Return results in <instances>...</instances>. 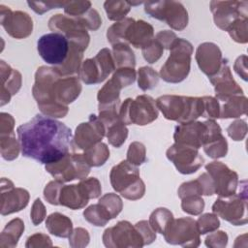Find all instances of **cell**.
<instances>
[{
  "label": "cell",
  "mask_w": 248,
  "mask_h": 248,
  "mask_svg": "<svg viewBox=\"0 0 248 248\" xmlns=\"http://www.w3.org/2000/svg\"><path fill=\"white\" fill-rule=\"evenodd\" d=\"M156 106L169 120L187 123L202 116L204 106L202 98L178 95H163L157 98Z\"/></svg>",
  "instance_id": "3957f363"
},
{
  "label": "cell",
  "mask_w": 248,
  "mask_h": 248,
  "mask_svg": "<svg viewBox=\"0 0 248 248\" xmlns=\"http://www.w3.org/2000/svg\"><path fill=\"white\" fill-rule=\"evenodd\" d=\"M48 28L53 32L63 34L69 41L78 44L83 50L89 45L90 37L87 29L78 17L57 14L49 18Z\"/></svg>",
  "instance_id": "4fadbf2b"
},
{
  "label": "cell",
  "mask_w": 248,
  "mask_h": 248,
  "mask_svg": "<svg viewBox=\"0 0 248 248\" xmlns=\"http://www.w3.org/2000/svg\"><path fill=\"white\" fill-rule=\"evenodd\" d=\"M181 208L190 215H200L204 208V201L200 195H189L181 199Z\"/></svg>",
  "instance_id": "7bdbcfd3"
},
{
  "label": "cell",
  "mask_w": 248,
  "mask_h": 248,
  "mask_svg": "<svg viewBox=\"0 0 248 248\" xmlns=\"http://www.w3.org/2000/svg\"><path fill=\"white\" fill-rule=\"evenodd\" d=\"M122 88L123 87L121 84L114 78H111L109 80H108L106 84L99 90L97 95L99 108L120 104L119 94Z\"/></svg>",
  "instance_id": "83f0119b"
},
{
  "label": "cell",
  "mask_w": 248,
  "mask_h": 248,
  "mask_svg": "<svg viewBox=\"0 0 248 248\" xmlns=\"http://www.w3.org/2000/svg\"><path fill=\"white\" fill-rule=\"evenodd\" d=\"M112 57L115 68H135L136 58L132 48L128 44L119 43L112 46Z\"/></svg>",
  "instance_id": "1f68e13d"
},
{
  "label": "cell",
  "mask_w": 248,
  "mask_h": 248,
  "mask_svg": "<svg viewBox=\"0 0 248 248\" xmlns=\"http://www.w3.org/2000/svg\"><path fill=\"white\" fill-rule=\"evenodd\" d=\"M84 219L96 227H103L111 220L108 212L99 202L88 206L83 211Z\"/></svg>",
  "instance_id": "d590c367"
},
{
  "label": "cell",
  "mask_w": 248,
  "mask_h": 248,
  "mask_svg": "<svg viewBox=\"0 0 248 248\" xmlns=\"http://www.w3.org/2000/svg\"><path fill=\"white\" fill-rule=\"evenodd\" d=\"M220 106L219 118H237L246 114L247 98L244 95H235L223 102Z\"/></svg>",
  "instance_id": "f546056e"
},
{
  "label": "cell",
  "mask_w": 248,
  "mask_h": 248,
  "mask_svg": "<svg viewBox=\"0 0 248 248\" xmlns=\"http://www.w3.org/2000/svg\"><path fill=\"white\" fill-rule=\"evenodd\" d=\"M209 80L214 86L215 98L220 102H225L235 95H243V90L233 79L227 60H224L218 73L210 77Z\"/></svg>",
  "instance_id": "44dd1931"
},
{
  "label": "cell",
  "mask_w": 248,
  "mask_h": 248,
  "mask_svg": "<svg viewBox=\"0 0 248 248\" xmlns=\"http://www.w3.org/2000/svg\"><path fill=\"white\" fill-rule=\"evenodd\" d=\"M196 60L201 71L210 78L218 73L225 59L217 45L206 42L198 46Z\"/></svg>",
  "instance_id": "7402d4cb"
},
{
  "label": "cell",
  "mask_w": 248,
  "mask_h": 248,
  "mask_svg": "<svg viewBox=\"0 0 248 248\" xmlns=\"http://www.w3.org/2000/svg\"><path fill=\"white\" fill-rule=\"evenodd\" d=\"M135 227L139 231L140 235L142 236L144 245L150 244V243H152L155 240L156 233H155V231L151 228L149 222H147L145 220H142V221L138 222L135 225Z\"/></svg>",
  "instance_id": "6f0895ef"
},
{
  "label": "cell",
  "mask_w": 248,
  "mask_h": 248,
  "mask_svg": "<svg viewBox=\"0 0 248 248\" xmlns=\"http://www.w3.org/2000/svg\"><path fill=\"white\" fill-rule=\"evenodd\" d=\"M197 225L200 234H204L206 232H212L217 230L220 226V222L216 214L205 213L199 217Z\"/></svg>",
  "instance_id": "bcb514c9"
},
{
  "label": "cell",
  "mask_w": 248,
  "mask_h": 248,
  "mask_svg": "<svg viewBox=\"0 0 248 248\" xmlns=\"http://www.w3.org/2000/svg\"><path fill=\"white\" fill-rule=\"evenodd\" d=\"M144 11L151 17L166 21L174 30L181 31L188 24L187 10L180 2L157 1L145 2Z\"/></svg>",
  "instance_id": "30bf717a"
},
{
  "label": "cell",
  "mask_w": 248,
  "mask_h": 248,
  "mask_svg": "<svg viewBox=\"0 0 248 248\" xmlns=\"http://www.w3.org/2000/svg\"><path fill=\"white\" fill-rule=\"evenodd\" d=\"M1 106L10 102L13 95L16 94L21 86V75L12 69L5 61H1Z\"/></svg>",
  "instance_id": "484cf974"
},
{
  "label": "cell",
  "mask_w": 248,
  "mask_h": 248,
  "mask_svg": "<svg viewBox=\"0 0 248 248\" xmlns=\"http://www.w3.org/2000/svg\"><path fill=\"white\" fill-rule=\"evenodd\" d=\"M168 243L183 247H197L201 243L197 221L191 217L172 219L163 234Z\"/></svg>",
  "instance_id": "7c38bea8"
},
{
  "label": "cell",
  "mask_w": 248,
  "mask_h": 248,
  "mask_svg": "<svg viewBox=\"0 0 248 248\" xmlns=\"http://www.w3.org/2000/svg\"><path fill=\"white\" fill-rule=\"evenodd\" d=\"M233 69L238 76H240L244 80H246L247 79V56L246 55L239 56L235 60Z\"/></svg>",
  "instance_id": "003e7915"
},
{
  "label": "cell",
  "mask_w": 248,
  "mask_h": 248,
  "mask_svg": "<svg viewBox=\"0 0 248 248\" xmlns=\"http://www.w3.org/2000/svg\"><path fill=\"white\" fill-rule=\"evenodd\" d=\"M247 17H240L234 20L228 28V32L232 39L236 43L245 44L248 41V27Z\"/></svg>",
  "instance_id": "60d3db41"
},
{
  "label": "cell",
  "mask_w": 248,
  "mask_h": 248,
  "mask_svg": "<svg viewBox=\"0 0 248 248\" xmlns=\"http://www.w3.org/2000/svg\"><path fill=\"white\" fill-rule=\"evenodd\" d=\"M178 197L180 199L189 196V195H202V187L198 181V179L196 180H191L188 182H184L180 185L179 189H178Z\"/></svg>",
  "instance_id": "9f6ffc18"
},
{
  "label": "cell",
  "mask_w": 248,
  "mask_h": 248,
  "mask_svg": "<svg viewBox=\"0 0 248 248\" xmlns=\"http://www.w3.org/2000/svg\"><path fill=\"white\" fill-rule=\"evenodd\" d=\"M227 242L228 235L222 231L212 232L205 238V245L209 247H224L227 245Z\"/></svg>",
  "instance_id": "94428289"
},
{
  "label": "cell",
  "mask_w": 248,
  "mask_h": 248,
  "mask_svg": "<svg viewBox=\"0 0 248 248\" xmlns=\"http://www.w3.org/2000/svg\"><path fill=\"white\" fill-rule=\"evenodd\" d=\"M15 120L9 113L2 112L0 116V135L14 133Z\"/></svg>",
  "instance_id": "03108f58"
},
{
  "label": "cell",
  "mask_w": 248,
  "mask_h": 248,
  "mask_svg": "<svg viewBox=\"0 0 248 248\" xmlns=\"http://www.w3.org/2000/svg\"><path fill=\"white\" fill-rule=\"evenodd\" d=\"M145 154V146L140 141H134L129 145L127 151V161L138 167L146 161Z\"/></svg>",
  "instance_id": "ee69618b"
},
{
  "label": "cell",
  "mask_w": 248,
  "mask_h": 248,
  "mask_svg": "<svg viewBox=\"0 0 248 248\" xmlns=\"http://www.w3.org/2000/svg\"><path fill=\"white\" fill-rule=\"evenodd\" d=\"M247 1H211L210 10L215 25L227 31L231 24L240 17H247Z\"/></svg>",
  "instance_id": "2e32d148"
},
{
  "label": "cell",
  "mask_w": 248,
  "mask_h": 248,
  "mask_svg": "<svg viewBox=\"0 0 248 248\" xmlns=\"http://www.w3.org/2000/svg\"><path fill=\"white\" fill-rule=\"evenodd\" d=\"M1 154L5 160H14L17 158L20 145L19 141L16 140L15 133L1 135Z\"/></svg>",
  "instance_id": "74e56055"
},
{
  "label": "cell",
  "mask_w": 248,
  "mask_h": 248,
  "mask_svg": "<svg viewBox=\"0 0 248 248\" xmlns=\"http://www.w3.org/2000/svg\"><path fill=\"white\" fill-rule=\"evenodd\" d=\"M207 133L202 144L203 151L211 158L225 157L228 152V142L222 135L220 126L213 120H206Z\"/></svg>",
  "instance_id": "cb8c5ba5"
},
{
  "label": "cell",
  "mask_w": 248,
  "mask_h": 248,
  "mask_svg": "<svg viewBox=\"0 0 248 248\" xmlns=\"http://www.w3.org/2000/svg\"><path fill=\"white\" fill-rule=\"evenodd\" d=\"M172 219L173 215L168 208L160 207L150 214L149 224L155 232L164 234Z\"/></svg>",
  "instance_id": "836d02e7"
},
{
  "label": "cell",
  "mask_w": 248,
  "mask_h": 248,
  "mask_svg": "<svg viewBox=\"0 0 248 248\" xmlns=\"http://www.w3.org/2000/svg\"><path fill=\"white\" fill-rule=\"evenodd\" d=\"M83 195L86 197V199H97L101 196L102 193V187L100 181L95 177H89L84 178L78 183Z\"/></svg>",
  "instance_id": "f6af8a7d"
},
{
  "label": "cell",
  "mask_w": 248,
  "mask_h": 248,
  "mask_svg": "<svg viewBox=\"0 0 248 248\" xmlns=\"http://www.w3.org/2000/svg\"><path fill=\"white\" fill-rule=\"evenodd\" d=\"M114 69L115 64L111 51L108 48H103L94 58H88L82 62L78 71V77L85 84L100 83Z\"/></svg>",
  "instance_id": "8fae6325"
},
{
  "label": "cell",
  "mask_w": 248,
  "mask_h": 248,
  "mask_svg": "<svg viewBox=\"0 0 248 248\" xmlns=\"http://www.w3.org/2000/svg\"><path fill=\"white\" fill-rule=\"evenodd\" d=\"M37 49L42 59L54 68L61 67L71 51V42L61 33L51 32L41 36Z\"/></svg>",
  "instance_id": "9c48e42d"
},
{
  "label": "cell",
  "mask_w": 248,
  "mask_h": 248,
  "mask_svg": "<svg viewBox=\"0 0 248 248\" xmlns=\"http://www.w3.org/2000/svg\"><path fill=\"white\" fill-rule=\"evenodd\" d=\"M167 158L173 163L176 170L182 174L196 172L203 164V158L199 149L183 143L175 142L167 150Z\"/></svg>",
  "instance_id": "5bb4252c"
},
{
  "label": "cell",
  "mask_w": 248,
  "mask_h": 248,
  "mask_svg": "<svg viewBox=\"0 0 248 248\" xmlns=\"http://www.w3.org/2000/svg\"><path fill=\"white\" fill-rule=\"evenodd\" d=\"M29 202V193L22 188H15L14 183L1 179V214L8 215L23 209Z\"/></svg>",
  "instance_id": "ffe728a7"
},
{
  "label": "cell",
  "mask_w": 248,
  "mask_h": 248,
  "mask_svg": "<svg viewBox=\"0 0 248 248\" xmlns=\"http://www.w3.org/2000/svg\"><path fill=\"white\" fill-rule=\"evenodd\" d=\"M78 18L81 21V23L85 26L86 29H89L92 31L97 30L102 24V18L99 13L93 8L89 9L82 16H78Z\"/></svg>",
  "instance_id": "681fc988"
},
{
  "label": "cell",
  "mask_w": 248,
  "mask_h": 248,
  "mask_svg": "<svg viewBox=\"0 0 248 248\" xmlns=\"http://www.w3.org/2000/svg\"><path fill=\"white\" fill-rule=\"evenodd\" d=\"M158 117L155 100L148 95H140L135 100L128 98L119 108V118L125 125H147Z\"/></svg>",
  "instance_id": "8992f818"
},
{
  "label": "cell",
  "mask_w": 248,
  "mask_h": 248,
  "mask_svg": "<svg viewBox=\"0 0 248 248\" xmlns=\"http://www.w3.org/2000/svg\"><path fill=\"white\" fill-rule=\"evenodd\" d=\"M204 106V111L202 117H209L210 119L219 118L220 115V104L216 98L210 96L202 97Z\"/></svg>",
  "instance_id": "816d5d0a"
},
{
  "label": "cell",
  "mask_w": 248,
  "mask_h": 248,
  "mask_svg": "<svg viewBox=\"0 0 248 248\" xmlns=\"http://www.w3.org/2000/svg\"><path fill=\"white\" fill-rule=\"evenodd\" d=\"M81 92L76 77L63 76L56 68L42 66L35 74L33 97L42 113L48 117H64L68 104L74 102Z\"/></svg>",
  "instance_id": "7a4b0ae2"
},
{
  "label": "cell",
  "mask_w": 248,
  "mask_h": 248,
  "mask_svg": "<svg viewBox=\"0 0 248 248\" xmlns=\"http://www.w3.org/2000/svg\"><path fill=\"white\" fill-rule=\"evenodd\" d=\"M108 212L111 219L115 218L122 210L123 203L119 196L114 193H108L100 198L98 202Z\"/></svg>",
  "instance_id": "b9f144b4"
},
{
  "label": "cell",
  "mask_w": 248,
  "mask_h": 248,
  "mask_svg": "<svg viewBox=\"0 0 248 248\" xmlns=\"http://www.w3.org/2000/svg\"><path fill=\"white\" fill-rule=\"evenodd\" d=\"M129 1H106L104 8L109 20L121 21L131 10Z\"/></svg>",
  "instance_id": "8d00e7d4"
},
{
  "label": "cell",
  "mask_w": 248,
  "mask_h": 248,
  "mask_svg": "<svg viewBox=\"0 0 248 248\" xmlns=\"http://www.w3.org/2000/svg\"><path fill=\"white\" fill-rule=\"evenodd\" d=\"M227 132L230 138H232L233 140H236V141L242 140L245 138L247 133L246 121L242 119L233 121L227 128Z\"/></svg>",
  "instance_id": "f5cc1de1"
},
{
  "label": "cell",
  "mask_w": 248,
  "mask_h": 248,
  "mask_svg": "<svg viewBox=\"0 0 248 248\" xmlns=\"http://www.w3.org/2000/svg\"><path fill=\"white\" fill-rule=\"evenodd\" d=\"M112 78H114L122 87H126L130 84H132L136 80V71L134 68H119L116 69L115 73L112 75Z\"/></svg>",
  "instance_id": "db71d44e"
},
{
  "label": "cell",
  "mask_w": 248,
  "mask_h": 248,
  "mask_svg": "<svg viewBox=\"0 0 248 248\" xmlns=\"http://www.w3.org/2000/svg\"><path fill=\"white\" fill-rule=\"evenodd\" d=\"M103 242L107 247H142V236L135 226L128 221H120L108 228L103 234Z\"/></svg>",
  "instance_id": "9a60e30c"
},
{
  "label": "cell",
  "mask_w": 248,
  "mask_h": 248,
  "mask_svg": "<svg viewBox=\"0 0 248 248\" xmlns=\"http://www.w3.org/2000/svg\"><path fill=\"white\" fill-rule=\"evenodd\" d=\"M63 186V182L58 180L50 181L44 190V197L47 202L54 205H59V194Z\"/></svg>",
  "instance_id": "f907efd6"
},
{
  "label": "cell",
  "mask_w": 248,
  "mask_h": 248,
  "mask_svg": "<svg viewBox=\"0 0 248 248\" xmlns=\"http://www.w3.org/2000/svg\"><path fill=\"white\" fill-rule=\"evenodd\" d=\"M106 137L112 146L118 148L126 140L128 137V129L126 125L119 119L106 128Z\"/></svg>",
  "instance_id": "e575fe53"
},
{
  "label": "cell",
  "mask_w": 248,
  "mask_h": 248,
  "mask_svg": "<svg viewBox=\"0 0 248 248\" xmlns=\"http://www.w3.org/2000/svg\"><path fill=\"white\" fill-rule=\"evenodd\" d=\"M170 54L160 70V77L167 82L178 83L190 72L193 46L185 39L177 38L170 47Z\"/></svg>",
  "instance_id": "5b68a950"
},
{
  "label": "cell",
  "mask_w": 248,
  "mask_h": 248,
  "mask_svg": "<svg viewBox=\"0 0 248 248\" xmlns=\"http://www.w3.org/2000/svg\"><path fill=\"white\" fill-rule=\"evenodd\" d=\"M205 170L213 180L215 194L219 197H228L236 193L238 175L234 170L218 161L207 164Z\"/></svg>",
  "instance_id": "e0dca14e"
},
{
  "label": "cell",
  "mask_w": 248,
  "mask_h": 248,
  "mask_svg": "<svg viewBox=\"0 0 248 248\" xmlns=\"http://www.w3.org/2000/svg\"><path fill=\"white\" fill-rule=\"evenodd\" d=\"M47 231L58 237H69L73 232L72 221L65 215L55 212L50 214L46 221Z\"/></svg>",
  "instance_id": "f1b7e54d"
},
{
  "label": "cell",
  "mask_w": 248,
  "mask_h": 248,
  "mask_svg": "<svg viewBox=\"0 0 248 248\" xmlns=\"http://www.w3.org/2000/svg\"><path fill=\"white\" fill-rule=\"evenodd\" d=\"M177 37L176 35L170 31V30H164V31H160L156 37L155 40L164 47V48H168L170 49L171 46L173 45V43L176 41Z\"/></svg>",
  "instance_id": "be15d7a7"
},
{
  "label": "cell",
  "mask_w": 248,
  "mask_h": 248,
  "mask_svg": "<svg viewBox=\"0 0 248 248\" xmlns=\"http://www.w3.org/2000/svg\"><path fill=\"white\" fill-rule=\"evenodd\" d=\"M212 211L217 216L234 226L247 223V191L246 185L238 194L219 197L212 205Z\"/></svg>",
  "instance_id": "ba28073f"
},
{
  "label": "cell",
  "mask_w": 248,
  "mask_h": 248,
  "mask_svg": "<svg viewBox=\"0 0 248 248\" xmlns=\"http://www.w3.org/2000/svg\"><path fill=\"white\" fill-rule=\"evenodd\" d=\"M109 179L114 191L127 200H140L145 193V185L140 177L138 167L127 160L121 161L111 169Z\"/></svg>",
  "instance_id": "277c9868"
},
{
  "label": "cell",
  "mask_w": 248,
  "mask_h": 248,
  "mask_svg": "<svg viewBox=\"0 0 248 248\" xmlns=\"http://www.w3.org/2000/svg\"><path fill=\"white\" fill-rule=\"evenodd\" d=\"M28 6L37 14L43 15L44 13L51 10V9H57V8H63L65 2H33L28 1Z\"/></svg>",
  "instance_id": "680465c9"
},
{
  "label": "cell",
  "mask_w": 248,
  "mask_h": 248,
  "mask_svg": "<svg viewBox=\"0 0 248 248\" xmlns=\"http://www.w3.org/2000/svg\"><path fill=\"white\" fill-rule=\"evenodd\" d=\"M207 133V124L204 122H187L180 123L175 127L173 139L177 143L188 144L200 149L205 140Z\"/></svg>",
  "instance_id": "603a6c76"
},
{
  "label": "cell",
  "mask_w": 248,
  "mask_h": 248,
  "mask_svg": "<svg viewBox=\"0 0 248 248\" xmlns=\"http://www.w3.org/2000/svg\"><path fill=\"white\" fill-rule=\"evenodd\" d=\"M105 136V125L98 116L91 114L87 122L80 123L77 127L73 140L77 148L85 151L93 145L101 142Z\"/></svg>",
  "instance_id": "d6986e66"
},
{
  "label": "cell",
  "mask_w": 248,
  "mask_h": 248,
  "mask_svg": "<svg viewBox=\"0 0 248 248\" xmlns=\"http://www.w3.org/2000/svg\"><path fill=\"white\" fill-rule=\"evenodd\" d=\"M25 246L26 247H45V246H52V243L50 238L46 234L39 232L29 236Z\"/></svg>",
  "instance_id": "6125c7cd"
},
{
  "label": "cell",
  "mask_w": 248,
  "mask_h": 248,
  "mask_svg": "<svg viewBox=\"0 0 248 248\" xmlns=\"http://www.w3.org/2000/svg\"><path fill=\"white\" fill-rule=\"evenodd\" d=\"M153 36L154 30L151 24L141 19H133L126 29L124 42L137 48H142L153 40Z\"/></svg>",
  "instance_id": "d4e9b609"
},
{
  "label": "cell",
  "mask_w": 248,
  "mask_h": 248,
  "mask_svg": "<svg viewBox=\"0 0 248 248\" xmlns=\"http://www.w3.org/2000/svg\"><path fill=\"white\" fill-rule=\"evenodd\" d=\"M24 231V224L19 218L11 220L1 232V247H15Z\"/></svg>",
  "instance_id": "4dcf8cb0"
},
{
  "label": "cell",
  "mask_w": 248,
  "mask_h": 248,
  "mask_svg": "<svg viewBox=\"0 0 248 248\" xmlns=\"http://www.w3.org/2000/svg\"><path fill=\"white\" fill-rule=\"evenodd\" d=\"M21 153L41 164L54 163L73 146V135L64 123L37 114L16 129Z\"/></svg>",
  "instance_id": "6da1fadb"
},
{
  "label": "cell",
  "mask_w": 248,
  "mask_h": 248,
  "mask_svg": "<svg viewBox=\"0 0 248 248\" xmlns=\"http://www.w3.org/2000/svg\"><path fill=\"white\" fill-rule=\"evenodd\" d=\"M0 8L1 25L11 37L23 39L32 33L33 21L28 14L21 11L13 12L4 5H1Z\"/></svg>",
  "instance_id": "ac0fdd59"
},
{
  "label": "cell",
  "mask_w": 248,
  "mask_h": 248,
  "mask_svg": "<svg viewBox=\"0 0 248 248\" xmlns=\"http://www.w3.org/2000/svg\"><path fill=\"white\" fill-rule=\"evenodd\" d=\"M133 21L132 17H126L121 21L113 23L107 32V38L108 41L110 43L111 46L119 43H125L124 42V37H125V32L129 24ZM126 44V43H125Z\"/></svg>",
  "instance_id": "f35d334b"
},
{
  "label": "cell",
  "mask_w": 248,
  "mask_h": 248,
  "mask_svg": "<svg viewBox=\"0 0 248 248\" xmlns=\"http://www.w3.org/2000/svg\"><path fill=\"white\" fill-rule=\"evenodd\" d=\"M69 243L72 247H83L89 242L88 232L82 228H77L69 236Z\"/></svg>",
  "instance_id": "11a10c76"
},
{
  "label": "cell",
  "mask_w": 248,
  "mask_h": 248,
  "mask_svg": "<svg viewBox=\"0 0 248 248\" xmlns=\"http://www.w3.org/2000/svg\"><path fill=\"white\" fill-rule=\"evenodd\" d=\"M142 55L144 59L148 63H155L163 54L164 47L155 40L153 39L149 44L141 48Z\"/></svg>",
  "instance_id": "c3c4849f"
},
{
  "label": "cell",
  "mask_w": 248,
  "mask_h": 248,
  "mask_svg": "<svg viewBox=\"0 0 248 248\" xmlns=\"http://www.w3.org/2000/svg\"><path fill=\"white\" fill-rule=\"evenodd\" d=\"M138 84L142 91L150 90L158 84V74L150 67H141L138 72Z\"/></svg>",
  "instance_id": "ab89813d"
},
{
  "label": "cell",
  "mask_w": 248,
  "mask_h": 248,
  "mask_svg": "<svg viewBox=\"0 0 248 248\" xmlns=\"http://www.w3.org/2000/svg\"><path fill=\"white\" fill-rule=\"evenodd\" d=\"M90 166L83 154L68 153L60 160L46 165V170L55 180L68 182L74 179H84L90 172Z\"/></svg>",
  "instance_id": "52a82bcc"
},
{
  "label": "cell",
  "mask_w": 248,
  "mask_h": 248,
  "mask_svg": "<svg viewBox=\"0 0 248 248\" xmlns=\"http://www.w3.org/2000/svg\"><path fill=\"white\" fill-rule=\"evenodd\" d=\"M64 12L72 17H78L91 9L90 1H67L64 4Z\"/></svg>",
  "instance_id": "7dc6e473"
},
{
  "label": "cell",
  "mask_w": 248,
  "mask_h": 248,
  "mask_svg": "<svg viewBox=\"0 0 248 248\" xmlns=\"http://www.w3.org/2000/svg\"><path fill=\"white\" fill-rule=\"evenodd\" d=\"M31 220L34 225L41 224L46 217V208L40 199H36L30 212Z\"/></svg>",
  "instance_id": "91938a15"
},
{
  "label": "cell",
  "mask_w": 248,
  "mask_h": 248,
  "mask_svg": "<svg viewBox=\"0 0 248 248\" xmlns=\"http://www.w3.org/2000/svg\"><path fill=\"white\" fill-rule=\"evenodd\" d=\"M88 199L83 195L78 184L63 185L59 194V204L71 209H79L84 207Z\"/></svg>",
  "instance_id": "4316f807"
},
{
  "label": "cell",
  "mask_w": 248,
  "mask_h": 248,
  "mask_svg": "<svg viewBox=\"0 0 248 248\" xmlns=\"http://www.w3.org/2000/svg\"><path fill=\"white\" fill-rule=\"evenodd\" d=\"M198 181L202 187V195L205 196H212L215 194V188L214 183L211 178V176L208 174V172H203L201 174L198 178Z\"/></svg>",
  "instance_id": "e7e4bbea"
},
{
  "label": "cell",
  "mask_w": 248,
  "mask_h": 248,
  "mask_svg": "<svg viewBox=\"0 0 248 248\" xmlns=\"http://www.w3.org/2000/svg\"><path fill=\"white\" fill-rule=\"evenodd\" d=\"M83 155L90 167H100L103 166L109 158V150L107 144L99 142L86 149Z\"/></svg>",
  "instance_id": "d6a6232c"
}]
</instances>
